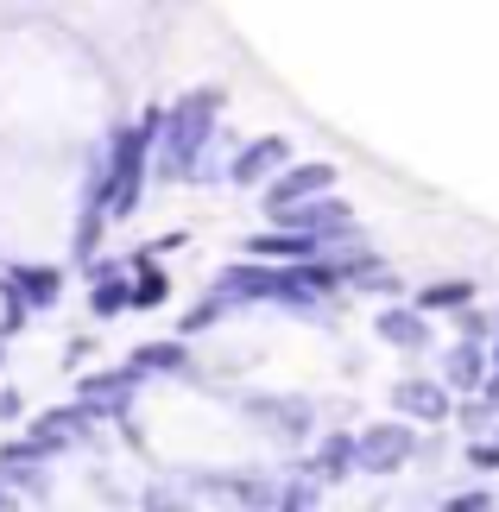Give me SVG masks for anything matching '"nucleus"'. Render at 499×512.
<instances>
[{
  "instance_id": "14",
  "label": "nucleus",
  "mask_w": 499,
  "mask_h": 512,
  "mask_svg": "<svg viewBox=\"0 0 499 512\" xmlns=\"http://www.w3.org/2000/svg\"><path fill=\"white\" fill-rule=\"evenodd\" d=\"M449 380L462 386V392H481L487 386V361H481V348H474V342H462V348L449 354Z\"/></svg>"
},
{
  "instance_id": "7",
  "label": "nucleus",
  "mask_w": 499,
  "mask_h": 512,
  "mask_svg": "<svg viewBox=\"0 0 499 512\" xmlns=\"http://www.w3.org/2000/svg\"><path fill=\"white\" fill-rule=\"evenodd\" d=\"M329 184H335V165H297V171H285L266 190V203L272 209H291V203H304V196H323Z\"/></svg>"
},
{
  "instance_id": "5",
  "label": "nucleus",
  "mask_w": 499,
  "mask_h": 512,
  "mask_svg": "<svg viewBox=\"0 0 499 512\" xmlns=\"http://www.w3.org/2000/svg\"><path fill=\"white\" fill-rule=\"evenodd\" d=\"M285 228H304V234H323V241H335V234L354 228V209L342 203V196H304V203L291 209H272Z\"/></svg>"
},
{
  "instance_id": "11",
  "label": "nucleus",
  "mask_w": 499,
  "mask_h": 512,
  "mask_svg": "<svg viewBox=\"0 0 499 512\" xmlns=\"http://www.w3.org/2000/svg\"><path fill=\"white\" fill-rule=\"evenodd\" d=\"M392 399H398V411H405V418H424V424H443L449 418V399H443V386H424V380H405V386H398L392 392Z\"/></svg>"
},
{
  "instance_id": "3",
  "label": "nucleus",
  "mask_w": 499,
  "mask_h": 512,
  "mask_svg": "<svg viewBox=\"0 0 499 512\" xmlns=\"http://www.w3.org/2000/svg\"><path fill=\"white\" fill-rule=\"evenodd\" d=\"M95 424V411L76 399L70 411H51V418H38L32 424V443H19V449H7V462H32V456H51V449H70L83 430Z\"/></svg>"
},
{
  "instance_id": "20",
  "label": "nucleus",
  "mask_w": 499,
  "mask_h": 512,
  "mask_svg": "<svg viewBox=\"0 0 499 512\" xmlns=\"http://www.w3.org/2000/svg\"><path fill=\"white\" fill-rule=\"evenodd\" d=\"M481 392H487V405L499 411V373H487V386H481Z\"/></svg>"
},
{
  "instance_id": "12",
  "label": "nucleus",
  "mask_w": 499,
  "mask_h": 512,
  "mask_svg": "<svg viewBox=\"0 0 499 512\" xmlns=\"http://www.w3.org/2000/svg\"><path fill=\"white\" fill-rule=\"evenodd\" d=\"M7 285H13L26 304H57V291H64V279H57L51 266H13Z\"/></svg>"
},
{
  "instance_id": "15",
  "label": "nucleus",
  "mask_w": 499,
  "mask_h": 512,
  "mask_svg": "<svg viewBox=\"0 0 499 512\" xmlns=\"http://www.w3.org/2000/svg\"><path fill=\"white\" fill-rule=\"evenodd\" d=\"M468 298H474L468 279H436L430 291H417V304H424V310H468Z\"/></svg>"
},
{
  "instance_id": "9",
  "label": "nucleus",
  "mask_w": 499,
  "mask_h": 512,
  "mask_svg": "<svg viewBox=\"0 0 499 512\" xmlns=\"http://www.w3.org/2000/svg\"><path fill=\"white\" fill-rule=\"evenodd\" d=\"M146 367H127V373H95V380L83 386V405L95 411V418H108V411H127V392Z\"/></svg>"
},
{
  "instance_id": "8",
  "label": "nucleus",
  "mask_w": 499,
  "mask_h": 512,
  "mask_svg": "<svg viewBox=\"0 0 499 512\" xmlns=\"http://www.w3.org/2000/svg\"><path fill=\"white\" fill-rule=\"evenodd\" d=\"M247 253H253V260H316V253H323V234H304V228H291V234H253Z\"/></svg>"
},
{
  "instance_id": "2",
  "label": "nucleus",
  "mask_w": 499,
  "mask_h": 512,
  "mask_svg": "<svg viewBox=\"0 0 499 512\" xmlns=\"http://www.w3.org/2000/svg\"><path fill=\"white\" fill-rule=\"evenodd\" d=\"M152 133H165V114H158V108H152L139 127H127L121 140H114V152H108V190L95 196L108 215H127V209H133V196H139V165H146Z\"/></svg>"
},
{
  "instance_id": "18",
  "label": "nucleus",
  "mask_w": 499,
  "mask_h": 512,
  "mask_svg": "<svg viewBox=\"0 0 499 512\" xmlns=\"http://www.w3.org/2000/svg\"><path fill=\"white\" fill-rule=\"evenodd\" d=\"M184 361V348H139L133 354V367H177Z\"/></svg>"
},
{
  "instance_id": "21",
  "label": "nucleus",
  "mask_w": 499,
  "mask_h": 512,
  "mask_svg": "<svg viewBox=\"0 0 499 512\" xmlns=\"http://www.w3.org/2000/svg\"><path fill=\"white\" fill-rule=\"evenodd\" d=\"M493 361H499V348H493Z\"/></svg>"
},
{
  "instance_id": "4",
  "label": "nucleus",
  "mask_w": 499,
  "mask_h": 512,
  "mask_svg": "<svg viewBox=\"0 0 499 512\" xmlns=\"http://www.w3.org/2000/svg\"><path fill=\"white\" fill-rule=\"evenodd\" d=\"M417 449V430L411 424H373L361 430V475H392V468H405Z\"/></svg>"
},
{
  "instance_id": "13",
  "label": "nucleus",
  "mask_w": 499,
  "mask_h": 512,
  "mask_svg": "<svg viewBox=\"0 0 499 512\" xmlns=\"http://www.w3.org/2000/svg\"><path fill=\"white\" fill-rule=\"evenodd\" d=\"M379 336H386L392 348H424L430 329H424V317H417V310H386V317H379Z\"/></svg>"
},
{
  "instance_id": "6",
  "label": "nucleus",
  "mask_w": 499,
  "mask_h": 512,
  "mask_svg": "<svg viewBox=\"0 0 499 512\" xmlns=\"http://www.w3.org/2000/svg\"><path fill=\"white\" fill-rule=\"evenodd\" d=\"M278 285H285V272L272 266H228L222 279H215V291H222V304H253V298H278Z\"/></svg>"
},
{
  "instance_id": "16",
  "label": "nucleus",
  "mask_w": 499,
  "mask_h": 512,
  "mask_svg": "<svg viewBox=\"0 0 499 512\" xmlns=\"http://www.w3.org/2000/svg\"><path fill=\"white\" fill-rule=\"evenodd\" d=\"M127 304H133V291L121 279H95V310H102V317H121Z\"/></svg>"
},
{
  "instance_id": "19",
  "label": "nucleus",
  "mask_w": 499,
  "mask_h": 512,
  "mask_svg": "<svg viewBox=\"0 0 499 512\" xmlns=\"http://www.w3.org/2000/svg\"><path fill=\"white\" fill-rule=\"evenodd\" d=\"M468 462H474V468H499V443H474Z\"/></svg>"
},
{
  "instance_id": "17",
  "label": "nucleus",
  "mask_w": 499,
  "mask_h": 512,
  "mask_svg": "<svg viewBox=\"0 0 499 512\" xmlns=\"http://www.w3.org/2000/svg\"><path fill=\"white\" fill-rule=\"evenodd\" d=\"M165 291H171V285L152 272V279H139V285H133V304H139V310H152V304H165Z\"/></svg>"
},
{
  "instance_id": "10",
  "label": "nucleus",
  "mask_w": 499,
  "mask_h": 512,
  "mask_svg": "<svg viewBox=\"0 0 499 512\" xmlns=\"http://www.w3.org/2000/svg\"><path fill=\"white\" fill-rule=\"evenodd\" d=\"M291 159V140H253L247 152H241V159H234V184H253V177H266V171H278V165H285Z\"/></svg>"
},
{
  "instance_id": "1",
  "label": "nucleus",
  "mask_w": 499,
  "mask_h": 512,
  "mask_svg": "<svg viewBox=\"0 0 499 512\" xmlns=\"http://www.w3.org/2000/svg\"><path fill=\"white\" fill-rule=\"evenodd\" d=\"M222 114V89H196L165 114V171H196V152L209 146V127Z\"/></svg>"
}]
</instances>
